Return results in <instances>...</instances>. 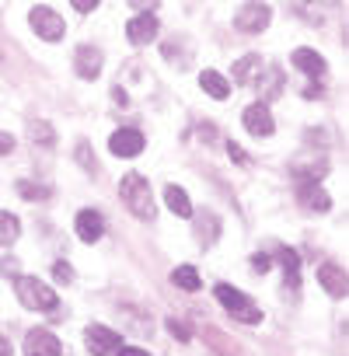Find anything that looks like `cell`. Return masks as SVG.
Segmentation results:
<instances>
[{
  "label": "cell",
  "instance_id": "obj_1",
  "mask_svg": "<svg viewBox=\"0 0 349 356\" xmlns=\"http://www.w3.org/2000/svg\"><path fill=\"white\" fill-rule=\"evenodd\" d=\"M119 196H122V203H126V210L133 213V217H140V220H154V213H157V203H154V193H150V186H147V178L143 175H122V182H119Z\"/></svg>",
  "mask_w": 349,
  "mask_h": 356
},
{
  "label": "cell",
  "instance_id": "obj_2",
  "mask_svg": "<svg viewBox=\"0 0 349 356\" xmlns=\"http://www.w3.org/2000/svg\"><path fill=\"white\" fill-rule=\"evenodd\" d=\"M15 293H18V300H22L25 307H32V311H49V307H56V300H60L56 290H53L49 283L35 280V276H18Z\"/></svg>",
  "mask_w": 349,
  "mask_h": 356
},
{
  "label": "cell",
  "instance_id": "obj_3",
  "mask_svg": "<svg viewBox=\"0 0 349 356\" xmlns=\"http://www.w3.org/2000/svg\"><path fill=\"white\" fill-rule=\"evenodd\" d=\"M213 293H217V300L234 314V318H241V321H252V325H259L262 321V311L252 304V297H245L238 286H231V283H217L213 286Z\"/></svg>",
  "mask_w": 349,
  "mask_h": 356
},
{
  "label": "cell",
  "instance_id": "obj_4",
  "mask_svg": "<svg viewBox=\"0 0 349 356\" xmlns=\"http://www.w3.org/2000/svg\"><path fill=\"white\" fill-rule=\"evenodd\" d=\"M84 342H88L91 356H115L122 349V335L115 328H105V325H88L84 328Z\"/></svg>",
  "mask_w": 349,
  "mask_h": 356
},
{
  "label": "cell",
  "instance_id": "obj_5",
  "mask_svg": "<svg viewBox=\"0 0 349 356\" xmlns=\"http://www.w3.org/2000/svg\"><path fill=\"white\" fill-rule=\"evenodd\" d=\"M29 25H32V32H35L39 39H46V42H60V39H63V32H67L63 18H60L53 8H32Z\"/></svg>",
  "mask_w": 349,
  "mask_h": 356
},
{
  "label": "cell",
  "instance_id": "obj_6",
  "mask_svg": "<svg viewBox=\"0 0 349 356\" xmlns=\"http://www.w3.org/2000/svg\"><path fill=\"white\" fill-rule=\"evenodd\" d=\"M143 147H147V140H143V133L133 129V126L115 129L112 140H108V150H112L115 157H136V154H143Z\"/></svg>",
  "mask_w": 349,
  "mask_h": 356
},
{
  "label": "cell",
  "instance_id": "obj_7",
  "mask_svg": "<svg viewBox=\"0 0 349 356\" xmlns=\"http://www.w3.org/2000/svg\"><path fill=\"white\" fill-rule=\"evenodd\" d=\"M60 353H63V346H60L56 332H49V328H32V332L25 335V356H60Z\"/></svg>",
  "mask_w": 349,
  "mask_h": 356
},
{
  "label": "cell",
  "instance_id": "obj_8",
  "mask_svg": "<svg viewBox=\"0 0 349 356\" xmlns=\"http://www.w3.org/2000/svg\"><path fill=\"white\" fill-rule=\"evenodd\" d=\"M269 22H273V8L269 4H245L238 11V18H234V25L241 32H262Z\"/></svg>",
  "mask_w": 349,
  "mask_h": 356
},
{
  "label": "cell",
  "instance_id": "obj_9",
  "mask_svg": "<svg viewBox=\"0 0 349 356\" xmlns=\"http://www.w3.org/2000/svg\"><path fill=\"white\" fill-rule=\"evenodd\" d=\"M241 119H245V129H248V133H255V136H269V133L276 129L273 112H269V105H266V102L248 105V108L241 112Z\"/></svg>",
  "mask_w": 349,
  "mask_h": 356
},
{
  "label": "cell",
  "instance_id": "obj_10",
  "mask_svg": "<svg viewBox=\"0 0 349 356\" xmlns=\"http://www.w3.org/2000/svg\"><path fill=\"white\" fill-rule=\"evenodd\" d=\"M126 35H129V42H133V46H147V42H154V35H157V15H154V11L136 15V18L129 22Z\"/></svg>",
  "mask_w": 349,
  "mask_h": 356
},
{
  "label": "cell",
  "instance_id": "obj_11",
  "mask_svg": "<svg viewBox=\"0 0 349 356\" xmlns=\"http://www.w3.org/2000/svg\"><path fill=\"white\" fill-rule=\"evenodd\" d=\"M74 231H77V238H81V241L95 245V241L102 238V231H105V220H102V213H98V210H81V213H77V220H74Z\"/></svg>",
  "mask_w": 349,
  "mask_h": 356
},
{
  "label": "cell",
  "instance_id": "obj_12",
  "mask_svg": "<svg viewBox=\"0 0 349 356\" xmlns=\"http://www.w3.org/2000/svg\"><path fill=\"white\" fill-rule=\"evenodd\" d=\"M318 280H321V286H325L332 297H346L349 280H346V273H342V266H339V262H325V266L318 269Z\"/></svg>",
  "mask_w": 349,
  "mask_h": 356
},
{
  "label": "cell",
  "instance_id": "obj_13",
  "mask_svg": "<svg viewBox=\"0 0 349 356\" xmlns=\"http://www.w3.org/2000/svg\"><path fill=\"white\" fill-rule=\"evenodd\" d=\"M74 63H77V74H81L84 81H95L98 70H102V53H98L95 46H81V49L74 53Z\"/></svg>",
  "mask_w": 349,
  "mask_h": 356
},
{
  "label": "cell",
  "instance_id": "obj_14",
  "mask_svg": "<svg viewBox=\"0 0 349 356\" xmlns=\"http://www.w3.org/2000/svg\"><path fill=\"white\" fill-rule=\"evenodd\" d=\"M293 67L300 70V74H307V77H321L325 74V60H321V53H314V49H293Z\"/></svg>",
  "mask_w": 349,
  "mask_h": 356
},
{
  "label": "cell",
  "instance_id": "obj_15",
  "mask_svg": "<svg viewBox=\"0 0 349 356\" xmlns=\"http://www.w3.org/2000/svg\"><path fill=\"white\" fill-rule=\"evenodd\" d=\"M279 262H283V286H286V293L293 297L297 286H300V259H297V252L279 248Z\"/></svg>",
  "mask_w": 349,
  "mask_h": 356
},
{
  "label": "cell",
  "instance_id": "obj_16",
  "mask_svg": "<svg viewBox=\"0 0 349 356\" xmlns=\"http://www.w3.org/2000/svg\"><path fill=\"white\" fill-rule=\"evenodd\" d=\"M297 196H300V203H307V207H311V210H318V213L332 210V196H328L318 182H304V186L297 189Z\"/></svg>",
  "mask_w": 349,
  "mask_h": 356
},
{
  "label": "cell",
  "instance_id": "obj_17",
  "mask_svg": "<svg viewBox=\"0 0 349 356\" xmlns=\"http://www.w3.org/2000/svg\"><path fill=\"white\" fill-rule=\"evenodd\" d=\"M200 84H203V91H206L210 98H217V102H224V98L231 95V81H227L224 74H217V70H203V74H200Z\"/></svg>",
  "mask_w": 349,
  "mask_h": 356
},
{
  "label": "cell",
  "instance_id": "obj_18",
  "mask_svg": "<svg viewBox=\"0 0 349 356\" xmlns=\"http://www.w3.org/2000/svg\"><path fill=\"white\" fill-rule=\"evenodd\" d=\"M164 203L174 217H193V203H189V193L179 189V186H168L164 189Z\"/></svg>",
  "mask_w": 349,
  "mask_h": 356
},
{
  "label": "cell",
  "instance_id": "obj_19",
  "mask_svg": "<svg viewBox=\"0 0 349 356\" xmlns=\"http://www.w3.org/2000/svg\"><path fill=\"white\" fill-rule=\"evenodd\" d=\"M171 283L179 286V290H189V293H196L200 286H203V280H200V269H193V266H179L171 273Z\"/></svg>",
  "mask_w": 349,
  "mask_h": 356
},
{
  "label": "cell",
  "instance_id": "obj_20",
  "mask_svg": "<svg viewBox=\"0 0 349 356\" xmlns=\"http://www.w3.org/2000/svg\"><path fill=\"white\" fill-rule=\"evenodd\" d=\"M259 70H262V60H259V56H241V60L234 63V81L252 84V81L259 77Z\"/></svg>",
  "mask_w": 349,
  "mask_h": 356
},
{
  "label": "cell",
  "instance_id": "obj_21",
  "mask_svg": "<svg viewBox=\"0 0 349 356\" xmlns=\"http://www.w3.org/2000/svg\"><path fill=\"white\" fill-rule=\"evenodd\" d=\"M18 238H22V220L0 210V245H15Z\"/></svg>",
  "mask_w": 349,
  "mask_h": 356
},
{
  "label": "cell",
  "instance_id": "obj_22",
  "mask_svg": "<svg viewBox=\"0 0 349 356\" xmlns=\"http://www.w3.org/2000/svg\"><path fill=\"white\" fill-rule=\"evenodd\" d=\"M29 133H32V140H35L39 147H53V143H56L53 126H46L42 119H32V122H29Z\"/></svg>",
  "mask_w": 349,
  "mask_h": 356
},
{
  "label": "cell",
  "instance_id": "obj_23",
  "mask_svg": "<svg viewBox=\"0 0 349 356\" xmlns=\"http://www.w3.org/2000/svg\"><path fill=\"white\" fill-rule=\"evenodd\" d=\"M18 193H22L25 200H35V203L49 200V189H46V186H35V182H18Z\"/></svg>",
  "mask_w": 349,
  "mask_h": 356
},
{
  "label": "cell",
  "instance_id": "obj_24",
  "mask_svg": "<svg viewBox=\"0 0 349 356\" xmlns=\"http://www.w3.org/2000/svg\"><path fill=\"white\" fill-rule=\"evenodd\" d=\"M77 157L84 161V168H88V171H95V161H91V147H88V140H81V143H77Z\"/></svg>",
  "mask_w": 349,
  "mask_h": 356
},
{
  "label": "cell",
  "instance_id": "obj_25",
  "mask_svg": "<svg viewBox=\"0 0 349 356\" xmlns=\"http://www.w3.org/2000/svg\"><path fill=\"white\" fill-rule=\"evenodd\" d=\"M18 147V140L11 136V133H4V129H0V157H4V154H11Z\"/></svg>",
  "mask_w": 349,
  "mask_h": 356
},
{
  "label": "cell",
  "instance_id": "obj_26",
  "mask_svg": "<svg viewBox=\"0 0 349 356\" xmlns=\"http://www.w3.org/2000/svg\"><path fill=\"white\" fill-rule=\"evenodd\" d=\"M269 266H273V262H269V255H262V252H255V255H252V269H255V273H269Z\"/></svg>",
  "mask_w": 349,
  "mask_h": 356
},
{
  "label": "cell",
  "instance_id": "obj_27",
  "mask_svg": "<svg viewBox=\"0 0 349 356\" xmlns=\"http://www.w3.org/2000/svg\"><path fill=\"white\" fill-rule=\"evenodd\" d=\"M168 328H171L174 335H179L182 342H189V328H186V325H179V321H174V318H168Z\"/></svg>",
  "mask_w": 349,
  "mask_h": 356
},
{
  "label": "cell",
  "instance_id": "obj_28",
  "mask_svg": "<svg viewBox=\"0 0 349 356\" xmlns=\"http://www.w3.org/2000/svg\"><path fill=\"white\" fill-rule=\"evenodd\" d=\"M53 273H56V280H60V283H70V276H74L67 262H56V269H53Z\"/></svg>",
  "mask_w": 349,
  "mask_h": 356
},
{
  "label": "cell",
  "instance_id": "obj_29",
  "mask_svg": "<svg viewBox=\"0 0 349 356\" xmlns=\"http://www.w3.org/2000/svg\"><path fill=\"white\" fill-rule=\"evenodd\" d=\"M227 154H231V157H234L238 164H245V161H248V154H245V150H241L238 143H227Z\"/></svg>",
  "mask_w": 349,
  "mask_h": 356
},
{
  "label": "cell",
  "instance_id": "obj_30",
  "mask_svg": "<svg viewBox=\"0 0 349 356\" xmlns=\"http://www.w3.org/2000/svg\"><path fill=\"white\" fill-rule=\"evenodd\" d=\"M115 356H150V353H147V349H140V346H122Z\"/></svg>",
  "mask_w": 349,
  "mask_h": 356
},
{
  "label": "cell",
  "instance_id": "obj_31",
  "mask_svg": "<svg viewBox=\"0 0 349 356\" xmlns=\"http://www.w3.org/2000/svg\"><path fill=\"white\" fill-rule=\"evenodd\" d=\"M74 8H77L81 15H88V11H95V8H98V0H74Z\"/></svg>",
  "mask_w": 349,
  "mask_h": 356
},
{
  "label": "cell",
  "instance_id": "obj_32",
  "mask_svg": "<svg viewBox=\"0 0 349 356\" xmlns=\"http://www.w3.org/2000/svg\"><path fill=\"white\" fill-rule=\"evenodd\" d=\"M11 349H8V339H0V356H8Z\"/></svg>",
  "mask_w": 349,
  "mask_h": 356
}]
</instances>
